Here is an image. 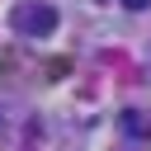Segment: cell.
<instances>
[{
    "label": "cell",
    "mask_w": 151,
    "mask_h": 151,
    "mask_svg": "<svg viewBox=\"0 0 151 151\" xmlns=\"http://www.w3.org/2000/svg\"><path fill=\"white\" fill-rule=\"evenodd\" d=\"M14 28H19L24 38H47V33L57 28V9H52V5H38V0L14 5Z\"/></svg>",
    "instance_id": "cell-1"
},
{
    "label": "cell",
    "mask_w": 151,
    "mask_h": 151,
    "mask_svg": "<svg viewBox=\"0 0 151 151\" xmlns=\"http://www.w3.org/2000/svg\"><path fill=\"white\" fill-rule=\"evenodd\" d=\"M123 5H127V9H146L151 0H123Z\"/></svg>",
    "instance_id": "cell-2"
}]
</instances>
